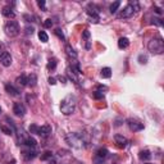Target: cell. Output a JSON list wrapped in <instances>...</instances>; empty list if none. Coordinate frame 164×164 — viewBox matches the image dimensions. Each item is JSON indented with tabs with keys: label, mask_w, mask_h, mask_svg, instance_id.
<instances>
[{
	"label": "cell",
	"mask_w": 164,
	"mask_h": 164,
	"mask_svg": "<svg viewBox=\"0 0 164 164\" xmlns=\"http://www.w3.org/2000/svg\"><path fill=\"white\" fill-rule=\"evenodd\" d=\"M65 140L75 149H83V148H86V144H87V138L85 137V135L77 133V132L68 133L65 136Z\"/></svg>",
	"instance_id": "6da1fadb"
},
{
	"label": "cell",
	"mask_w": 164,
	"mask_h": 164,
	"mask_svg": "<svg viewBox=\"0 0 164 164\" xmlns=\"http://www.w3.org/2000/svg\"><path fill=\"white\" fill-rule=\"evenodd\" d=\"M76 106H77V99L73 95L65 96L60 103V110L64 116H71L76 110Z\"/></svg>",
	"instance_id": "7a4b0ae2"
},
{
	"label": "cell",
	"mask_w": 164,
	"mask_h": 164,
	"mask_svg": "<svg viewBox=\"0 0 164 164\" xmlns=\"http://www.w3.org/2000/svg\"><path fill=\"white\" fill-rule=\"evenodd\" d=\"M148 49L151 54L159 55L163 54L164 51V43L162 40V37H155V39H151L148 44Z\"/></svg>",
	"instance_id": "3957f363"
},
{
	"label": "cell",
	"mask_w": 164,
	"mask_h": 164,
	"mask_svg": "<svg viewBox=\"0 0 164 164\" xmlns=\"http://www.w3.org/2000/svg\"><path fill=\"white\" fill-rule=\"evenodd\" d=\"M4 31H5V35L9 37H16L19 35V24L17 21H8L4 26Z\"/></svg>",
	"instance_id": "277c9868"
},
{
	"label": "cell",
	"mask_w": 164,
	"mask_h": 164,
	"mask_svg": "<svg viewBox=\"0 0 164 164\" xmlns=\"http://www.w3.org/2000/svg\"><path fill=\"white\" fill-rule=\"evenodd\" d=\"M138 10V5L137 3H130V4H127L123 8V10L119 14V18H131L132 16L135 14L136 12Z\"/></svg>",
	"instance_id": "5b68a950"
},
{
	"label": "cell",
	"mask_w": 164,
	"mask_h": 164,
	"mask_svg": "<svg viewBox=\"0 0 164 164\" xmlns=\"http://www.w3.org/2000/svg\"><path fill=\"white\" fill-rule=\"evenodd\" d=\"M58 158L62 162V164H71V162H72L71 154H69L68 151H65V150H60V151L58 153Z\"/></svg>",
	"instance_id": "8992f818"
},
{
	"label": "cell",
	"mask_w": 164,
	"mask_h": 164,
	"mask_svg": "<svg viewBox=\"0 0 164 164\" xmlns=\"http://www.w3.org/2000/svg\"><path fill=\"white\" fill-rule=\"evenodd\" d=\"M0 64L4 65V67H9L12 64V55L6 53V51L0 53Z\"/></svg>",
	"instance_id": "52a82bcc"
},
{
	"label": "cell",
	"mask_w": 164,
	"mask_h": 164,
	"mask_svg": "<svg viewBox=\"0 0 164 164\" xmlns=\"http://www.w3.org/2000/svg\"><path fill=\"white\" fill-rule=\"evenodd\" d=\"M127 124H128V127H130V130L133 131V132H138V131L144 130V124L140 123V122H137V121L128 119L127 121Z\"/></svg>",
	"instance_id": "ba28073f"
},
{
	"label": "cell",
	"mask_w": 164,
	"mask_h": 164,
	"mask_svg": "<svg viewBox=\"0 0 164 164\" xmlns=\"http://www.w3.org/2000/svg\"><path fill=\"white\" fill-rule=\"evenodd\" d=\"M13 113L17 117H23L26 114V108H24L22 103H14V105H13Z\"/></svg>",
	"instance_id": "9c48e42d"
},
{
	"label": "cell",
	"mask_w": 164,
	"mask_h": 164,
	"mask_svg": "<svg viewBox=\"0 0 164 164\" xmlns=\"http://www.w3.org/2000/svg\"><path fill=\"white\" fill-rule=\"evenodd\" d=\"M51 133V127L49 124H44V126H41V127H39V131H37V135L41 136L43 138H46L49 137Z\"/></svg>",
	"instance_id": "30bf717a"
},
{
	"label": "cell",
	"mask_w": 164,
	"mask_h": 164,
	"mask_svg": "<svg viewBox=\"0 0 164 164\" xmlns=\"http://www.w3.org/2000/svg\"><path fill=\"white\" fill-rule=\"evenodd\" d=\"M114 141H116V144L119 146V148H126L127 144H128V140L122 135H116L114 136Z\"/></svg>",
	"instance_id": "8fae6325"
},
{
	"label": "cell",
	"mask_w": 164,
	"mask_h": 164,
	"mask_svg": "<svg viewBox=\"0 0 164 164\" xmlns=\"http://www.w3.org/2000/svg\"><path fill=\"white\" fill-rule=\"evenodd\" d=\"M23 154V158L26 159V160H31V159H33V158H36V154L37 153L33 149H31V148H28L27 150H24V151L22 153Z\"/></svg>",
	"instance_id": "7c38bea8"
},
{
	"label": "cell",
	"mask_w": 164,
	"mask_h": 164,
	"mask_svg": "<svg viewBox=\"0 0 164 164\" xmlns=\"http://www.w3.org/2000/svg\"><path fill=\"white\" fill-rule=\"evenodd\" d=\"M5 91L9 94V95H12V96H18L19 95V91H18V89H16L13 85H10V83H6L5 85Z\"/></svg>",
	"instance_id": "4fadbf2b"
},
{
	"label": "cell",
	"mask_w": 164,
	"mask_h": 164,
	"mask_svg": "<svg viewBox=\"0 0 164 164\" xmlns=\"http://www.w3.org/2000/svg\"><path fill=\"white\" fill-rule=\"evenodd\" d=\"M1 13H3V16L6 17V18H14L16 17V13L13 12V9L10 8V6H4L1 10Z\"/></svg>",
	"instance_id": "5bb4252c"
},
{
	"label": "cell",
	"mask_w": 164,
	"mask_h": 164,
	"mask_svg": "<svg viewBox=\"0 0 164 164\" xmlns=\"http://www.w3.org/2000/svg\"><path fill=\"white\" fill-rule=\"evenodd\" d=\"M22 145H26L27 148H32V149H33V148H36V145H37V141L35 140L33 137H31V136H28V137H27L26 140H24V142H23Z\"/></svg>",
	"instance_id": "9a60e30c"
},
{
	"label": "cell",
	"mask_w": 164,
	"mask_h": 164,
	"mask_svg": "<svg viewBox=\"0 0 164 164\" xmlns=\"http://www.w3.org/2000/svg\"><path fill=\"white\" fill-rule=\"evenodd\" d=\"M128 45H130V40H128L127 37H121V39L118 40V48L119 49H127Z\"/></svg>",
	"instance_id": "2e32d148"
},
{
	"label": "cell",
	"mask_w": 164,
	"mask_h": 164,
	"mask_svg": "<svg viewBox=\"0 0 164 164\" xmlns=\"http://www.w3.org/2000/svg\"><path fill=\"white\" fill-rule=\"evenodd\" d=\"M108 154H109V151H108L105 148H100V149H97V151H96V158L104 159L108 156Z\"/></svg>",
	"instance_id": "e0dca14e"
},
{
	"label": "cell",
	"mask_w": 164,
	"mask_h": 164,
	"mask_svg": "<svg viewBox=\"0 0 164 164\" xmlns=\"http://www.w3.org/2000/svg\"><path fill=\"white\" fill-rule=\"evenodd\" d=\"M36 82H37V77H36V75L31 73L30 76H27V85H28V86H31V87L36 86Z\"/></svg>",
	"instance_id": "ac0fdd59"
},
{
	"label": "cell",
	"mask_w": 164,
	"mask_h": 164,
	"mask_svg": "<svg viewBox=\"0 0 164 164\" xmlns=\"http://www.w3.org/2000/svg\"><path fill=\"white\" fill-rule=\"evenodd\" d=\"M65 53L68 54V57H71V58H73V59L77 58V53H76L75 49H73L71 45H65Z\"/></svg>",
	"instance_id": "d6986e66"
},
{
	"label": "cell",
	"mask_w": 164,
	"mask_h": 164,
	"mask_svg": "<svg viewBox=\"0 0 164 164\" xmlns=\"http://www.w3.org/2000/svg\"><path fill=\"white\" fill-rule=\"evenodd\" d=\"M100 76H102L103 78H110L111 77V69L109 67H105L102 69V72H100Z\"/></svg>",
	"instance_id": "ffe728a7"
},
{
	"label": "cell",
	"mask_w": 164,
	"mask_h": 164,
	"mask_svg": "<svg viewBox=\"0 0 164 164\" xmlns=\"http://www.w3.org/2000/svg\"><path fill=\"white\" fill-rule=\"evenodd\" d=\"M17 83L21 86H27V76L22 75V76H19V77H17Z\"/></svg>",
	"instance_id": "44dd1931"
},
{
	"label": "cell",
	"mask_w": 164,
	"mask_h": 164,
	"mask_svg": "<svg viewBox=\"0 0 164 164\" xmlns=\"http://www.w3.org/2000/svg\"><path fill=\"white\" fill-rule=\"evenodd\" d=\"M119 6H121V1H114L113 4L110 5V8H109V10H110L111 14H114V13H116L117 10H118V8H119Z\"/></svg>",
	"instance_id": "7402d4cb"
},
{
	"label": "cell",
	"mask_w": 164,
	"mask_h": 164,
	"mask_svg": "<svg viewBox=\"0 0 164 164\" xmlns=\"http://www.w3.org/2000/svg\"><path fill=\"white\" fill-rule=\"evenodd\" d=\"M39 39L43 41V43H48V41H49V36H48V33L45 32V31H40V32H39Z\"/></svg>",
	"instance_id": "603a6c76"
},
{
	"label": "cell",
	"mask_w": 164,
	"mask_h": 164,
	"mask_svg": "<svg viewBox=\"0 0 164 164\" xmlns=\"http://www.w3.org/2000/svg\"><path fill=\"white\" fill-rule=\"evenodd\" d=\"M150 158H151V154H150L148 150H145V151H141L140 153V159L141 160H149Z\"/></svg>",
	"instance_id": "cb8c5ba5"
},
{
	"label": "cell",
	"mask_w": 164,
	"mask_h": 164,
	"mask_svg": "<svg viewBox=\"0 0 164 164\" xmlns=\"http://www.w3.org/2000/svg\"><path fill=\"white\" fill-rule=\"evenodd\" d=\"M55 68H57V60L55 59H50L48 63V69L49 71H54Z\"/></svg>",
	"instance_id": "d4e9b609"
},
{
	"label": "cell",
	"mask_w": 164,
	"mask_h": 164,
	"mask_svg": "<svg viewBox=\"0 0 164 164\" xmlns=\"http://www.w3.org/2000/svg\"><path fill=\"white\" fill-rule=\"evenodd\" d=\"M53 158V153L51 151H45L43 155H41V160H48V159H51Z\"/></svg>",
	"instance_id": "484cf974"
},
{
	"label": "cell",
	"mask_w": 164,
	"mask_h": 164,
	"mask_svg": "<svg viewBox=\"0 0 164 164\" xmlns=\"http://www.w3.org/2000/svg\"><path fill=\"white\" fill-rule=\"evenodd\" d=\"M138 62L141 63V64H146L148 63V57L144 54H141V55H138Z\"/></svg>",
	"instance_id": "4316f807"
},
{
	"label": "cell",
	"mask_w": 164,
	"mask_h": 164,
	"mask_svg": "<svg viewBox=\"0 0 164 164\" xmlns=\"http://www.w3.org/2000/svg\"><path fill=\"white\" fill-rule=\"evenodd\" d=\"M54 32H55V35H57V36H58L60 40H64V39H65V37H64V33L62 32V30H60V28H57V30L54 31Z\"/></svg>",
	"instance_id": "83f0119b"
},
{
	"label": "cell",
	"mask_w": 164,
	"mask_h": 164,
	"mask_svg": "<svg viewBox=\"0 0 164 164\" xmlns=\"http://www.w3.org/2000/svg\"><path fill=\"white\" fill-rule=\"evenodd\" d=\"M44 26L46 27V28H51V26H53V21H51V18H48V19H45V22H44Z\"/></svg>",
	"instance_id": "f1b7e54d"
},
{
	"label": "cell",
	"mask_w": 164,
	"mask_h": 164,
	"mask_svg": "<svg viewBox=\"0 0 164 164\" xmlns=\"http://www.w3.org/2000/svg\"><path fill=\"white\" fill-rule=\"evenodd\" d=\"M37 131H39V126H36V124H31L30 126V132L31 133H37Z\"/></svg>",
	"instance_id": "f546056e"
},
{
	"label": "cell",
	"mask_w": 164,
	"mask_h": 164,
	"mask_svg": "<svg viewBox=\"0 0 164 164\" xmlns=\"http://www.w3.org/2000/svg\"><path fill=\"white\" fill-rule=\"evenodd\" d=\"M94 97H95V99H103V97H104V92L95 91V92H94Z\"/></svg>",
	"instance_id": "4dcf8cb0"
},
{
	"label": "cell",
	"mask_w": 164,
	"mask_h": 164,
	"mask_svg": "<svg viewBox=\"0 0 164 164\" xmlns=\"http://www.w3.org/2000/svg\"><path fill=\"white\" fill-rule=\"evenodd\" d=\"M153 24H158V26H163V22H162V19H159V18H153Z\"/></svg>",
	"instance_id": "1f68e13d"
},
{
	"label": "cell",
	"mask_w": 164,
	"mask_h": 164,
	"mask_svg": "<svg viewBox=\"0 0 164 164\" xmlns=\"http://www.w3.org/2000/svg\"><path fill=\"white\" fill-rule=\"evenodd\" d=\"M24 31H26V35H32L35 30H33V27L28 26V27H26V28H24Z\"/></svg>",
	"instance_id": "d6a6232c"
},
{
	"label": "cell",
	"mask_w": 164,
	"mask_h": 164,
	"mask_svg": "<svg viewBox=\"0 0 164 164\" xmlns=\"http://www.w3.org/2000/svg\"><path fill=\"white\" fill-rule=\"evenodd\" d=\"M0 130H1L3 132H5L6 135H10V133H12V130H9V128L4 127V126H1V127H0Z\"/></svg>",
	"instance_id": "836d02e7"
},
{
	"label": "cell",
	"mask_w": 164,
	"mask_h": 164,
	"mask_svg": "<svg viewBox=\"0 0 164 164\" xmlns=\"http://www.w3.org/2000/svg\"><path fill=\"white\" fill-rule=\"evenodd\" d=\"M82 37H83V39H90V32H89V30H85V31H83V33H82Z\"/></svg>",
	"instance_id": "e575fe53"
},
{
	"label": "cell",
	"mask_w": 164,
	"mask_h": 164,
	"mask_svg": "<svg viewBox=\"0 0 164 164\" xmlns=\"http://www.w3.org/2000/svg\"><path fill=\"white\" fill-rule=\"evenodd\" d=\"M45 4H46V3H45V0H39V1H37V5H39L40 8H43L44 10H45Z\"/></svg>",
	"instance_id": "d590c367"
},
{
	"label": "cell",
	"mask_w": 164,
	"mask_h": 164,
	"mask_svg": "<svg viewBox=\"0 0 164 164\" xmlns=\"http://www.w3.org/2000/svg\"><path fill=\"white\" fill-rule=\"evenodd\" d=\"M94 164H104V162H103V159H100V158H95Z\"/></svg>",
	"instance_id": "8d00e7d4"
},
{
	"label": "cell",
	"mask_w": 164,
	"mask_h": 164,
	"mask_svg": "<svg viewBox=\"0 0 164 164\" xmlns=\"http://www.w3.org/2000/svg\"><path fill=\"white\" fill-rule=\"evenodd\" d=\"M49 83H50V85H55V83H57V81H55V78H49Z\"/></svg>",
	"instance_id": "74e56055"
},
{
	"label": "cell",
	"mask_w": 164,
	"mask_h": 164,
	"mask_svg": "<svg viewBox=\"0 0 164 164\" xmlns=\"http://www.w3.org/2000/svg\"><path fill=\"white\" fill-rule=\"evenodd\" d=\"M48 164H58V163H57V160H54V159L51 160V159H50V160L48 162Z\"/></svg>",
	"instance_id": "f35d334b"
},
{
	"label": "cell",
	"mask_w": 164,
	"mask_h": 164,
	"mask_svg": "<svg viewBox=\"0 0 164 164\" xmlns=\"http://www.w3.org/2000/svg\"><path fill=\"white\" fill-rule=\"evenodd\" d=\"M0 51H3V46H1V45H0Z\"/></svg>",
	"instance_id": "ab89813d"
},
{
	"label": "cell",
	"mask_w": 164,
	"mask_h": 164,
	"mask_svg": "<svg viewBox=\"0 0 164 164\" xmlns=\"http://www.w3.org/2000/svg\"><path fill=\"white\" fill-rule=\"evenodd\" d=\"M145 164H151V163H145Z\"/></svg>",
	"instance_id": "60d3db41"
},
{
	"label": "cell",
	"mask_w": 164,
	"mask_h": 164,
	"mask_svg": "<svg viewBox=\"0 0 164 164\" xmlns=\"http://www.w3.org/2000/svg\"><path fill=\"white\" fill-rule=\"evenodd\" d=\"M0 111H1V108H0Z\"/></svg>",
	"instance_id": "b9f144b4"
}]
</instances>
